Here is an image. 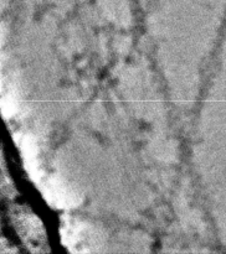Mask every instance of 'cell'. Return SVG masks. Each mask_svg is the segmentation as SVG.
<instances>
[{
  "label": "cell",
  "instance_id": "cell-1",
  "mask_svg": "<svg viewBox=\"0 0 226 254\" xmlns=\"http://www.w3.org/2000/svg\"><path fill=\"white\" fill-rule=\"evenodd\" d=\"M61 238L71 252H93L102 243L101 233L93 226L71 217L62 222Z\"/></svg>",
  "mask_w": 226,
  "mask_h": 254
},
{
  "label": "cell",
  "instance_id": "cell-2",
  "mask_svg": "<svg viewBox=\"0 0 226 254\" xmlns=\"http://www.w3.org/2000/svg\"><path fill=\"white\" fill-rule=\"evenodd\" d=\"M37 186L50 206L57 208H72L81 202L78 193L56 176H44Z\"/></svg>",
  "mask_w": 226,
  "mask_h": 254
},
{
  "label": "cell",
  "instance_id": "cell-3",
  "mask_svg": "<svg viewBox=\"0 0 226 254\" xmlns=\"http://www.w3.org/2000/svg\"><path fill=\"white\" fill-rule=\"evenodd\" d=\"M15 227L26 246L36 251L45 246V231L41 222L32 213L26 211L15 212Z\"/></svg>",
  "mask_w": 226,
  "mask_h": 254
},
{
  "label": "cell",
  "instance_id": "cell-4",
  "mask_svg": "<svg viewBox=\"0 0 226 254\" xmlns=\"http://www.w3.org/2000/svg\"><path fill=\"white\" fill-rule=\"evenodd\" d=\"M16 143L20 149V153H21L25 170L34 183L39 184L45 176V174L41 168V163H40L39 149H37L36 141L29 134H19V135H16Z\"/></svg>",
  "mask_w": 226,
  "mask_h": 254
},
{
  "label": "cell",
  "instance_id": "cell-5",
  "mask_svg": "<svg viewBox=\"0 0 226 254\" xmlns=\"http://www.w3.org/2000/svg\"><path fill=\"white\" fill-rule=\"evenodd\" d=\"M1 104L2 114H4L5 117H11L12 114L16 112V102H15V99L12 98V97H5V98L2 99Z\"/></svg>",
  "mask_w": 226,
  "mask_h": 254
}]
</instances>
